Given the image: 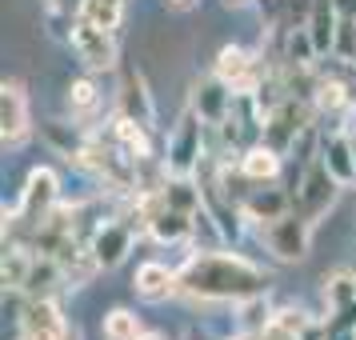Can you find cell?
<instances>
[{
	"instance_id": "9a60e30c",
	"label": "cell",
	"mask_w": 356,
	"mask_h": 340,
	"mask_svg": "<svg viewBox=\"0 0 356 340\" xmlns=\"http://www.w3.org/2000/svg\"><path fill=\"white\" fill-rule=\"evenodd\" d=\"M132 248V228L129 225H104L97 228V236H92V252L104 268H116L120 260L129 257Z\"/></svg>"
},
{
	"instance_id": "8fae6325",
	"label": "cell",
	"mask_w": 356,
	"mask_h": 340,
	"mask_svg": "<svg viewBox=\"0 0 356 340\" xmlns=\"http://www.w3.org/2000/svg\"><path fill=\"white\" fill-rule=\"evenodd\" d=\"M305 113H300V104H292V97L268 113V124H264V145H273L276 152H284L289 145H296V132H305Z\"/></svg>"
},
{
	"instance_id": "5b68a950",
	"label": "cell",
	"mask_w": 356,
	"mask_h": 340,
	"mask_svg": "<svg viewBox=\"0 0 356 340\" xmlns=\"http://www.w3.org/2000/svg\"><path fill=\"white\" fill-rule=\"evenodd\" d=\"M56 193H60V180L52 168H33L29 180H24V193H20V209L17 220H29V225H44L49 220L52 204H56Z\"/></svg>"
},
{
	"instance_id": "3957f363",
	"label": "cell",
	"mask_w": 356,
	"mask_h": 340,
	"mask_svg": "<svg viewBox=\"0 0 356 340\" xmlns=\"http://www.w3.org/2000/svg\"><path fill=\"white\" fill-rule=\"evenodd\" d=\"M337 188H340V180L328 172V164H324V161H312V164H308V172H305V180L296 184L292 209L305 212L308 220L316 225L324 212L332 209V200H337Z\"/></svg>"
},
{
	"instance_id": "83f0119b",
	"label": "cell",
	"mask_w": 356,
	"mask_h": 340,
	"mask_svg": "<svg viewBox=\"0 0 356 340\" xmlns=\"http://www.w3.org/2000/svg\"><path fill=\"white\" fill-rule=\"evenodd\" d=\"M312 92H316V104H321V108H344V104H348V97H353V92H348L340 81L312 84Z\"/></svg>"
},
{
	"instance_id": "484cf974",
	"label": "cell",
	"mask_w": 356,
	"mask_h": 340,
	"mask_svg": "<svg viewBox=\"0 0 356 340\" xmlns=\"http://www.w3.org/2000/svg\"><path fill=\"white\" fill-rule=\"evenodd\" d=\"M29 273H33V260L24 257L20 248H8V252H4V284H8L13 292H24Z\"/></svg>"
},
{
	"instance_id": "f546056e",
	"label": "cell",
	"mask_w": 356,
	"mask_h": 340,
	"mask_svg": "<svg viewBox=\"0 0 356 340\" xmlns=\"http://www.w3.org/2000/svg\"><path fill=\"white\" fill-rule=\"evenodd\" d=\"M276 321L289 324L292 332H305V328H308V316H305V312H276Z\"/></svg>"
},
{
	"instance_id": "1f68e13d",
	"label": "cell",
	"mask_w": 356,
	"mask_h": 340,
	"mask_svg": "<svg viewBox=\"0 0 356 340\" xmlns=\"http://www.w3.org/2000/svg\"><path fill=\"white\" fill-rule=\"evenodd\" d=\"M332 4H337L340 17H356V0H332Z\"/></svg>"
},
{
	"instance_id": "ba28073f",
	"label": "cell",
	"mask_w": 356,
	"mask_h": 340,
	"mask_svg": "<svg viewBox=\"0 0 356 340\" xmlns=\"http://www.w3.org/2000/svg\"><path fill=\"white\" fill-rule=\"evenodd\" d=\"M33 132V120H29V97L17 81H4L0 88V136H4V148H20Z\"/></svg>"
},
{
	"instance_id": "cb8c5ba5",
	"label": "cell",
	"mask_w": 356,
	"mask_h": 340,
	"mask_svg": "<svg viewBox=\"0 0 356 340\" xmlns=\"http://www.w3.org/2000/svg\"><path fill=\"white\" fill-rule=\"evenodd\" d=\"M104 340H140V316L132 308H113L104 316Z\"/></svg>"
},
{
	"instance_id": "8992f818",
	"label": "cell",
	"mask_w": 356,
	"mask_h": 340,
	"mask_svg": "<svg viewBox=\"0 0 356 340\" xmlns=\"http://www.w3.org/2000/svg\"><path fill=\"white\" fill-rule=\"evenodd\" d=\"M212 76H220L236 97H248V92H257V84H260V65L252 60V52L248 49H241V44H225V49L216 52Z\"/></svg>"
},
{
	"instance_id": "e575fe53",
	"label": "cell",
	"mask_w": 356,
	"mask_h": 340,
	"mask_svg": "<svg viewBox=\"0 0 356 340\" xmlns=\"http://www.w3.org/2000/svg\"><path fill=\"white\" fill-rule=\"evenodd\" d=\"M140 340H164V337H156V332H140Z\"/></svg>"
},
{
	"instance_id": "d590c367",
	"label": "cell",
	"mask_w": 356,
	"mask_h": 340,
	"mask_svg": "<svg viewBox=\"0 0 356 340\" xmlns=\"http://www.w3.org/2000/svg\"><path fill=\"white\" fill-rule=\"evenodd\" d=\"M228 340H257V337H228Z\"/></svg>"
},
{
	"instance_id": "52a82bcc",
	"label": "cell",
	"mask_w": 356,
	"mask_h": 340,
	"mask_svg": "<svg viewBox=\"0 0 356 340\" xmlns=\"http://www.w3.org/2000/svg\"><path fill=\"white\" fill-rule=\"evenodd\" d=\"M204 120H200V113H184V120L177 124V132L168 136V172L172 177H188L196 164H200V136H204V129H200Z\"/></svg>"
},
{
	"instance_id": "7402d4cb",
	"label": "cell",
	"mask_w": 356,
	"mask_h": 340,
	"mask_svg": "<svg viewBox=\"0 0 356 340\" xmlns=\"http://www.w3.org/2000/svg\"><path fill=\"white\" fill-rule=\"evenodd\" d=\"M76 17H84V20H92V24H100V29L116 33L120 20H124V0H81Z\"/></svg>"
},
{
	"instance_id": "836d02e7",
	"label": "cell",
	"mask_w": 356,
	"mask_h": 340,
	"mask_svg": "<svg viewBox=\"0 0 356 340\" xmlns=\"http://www.w3.org/2000/svg\"><path fill=\"white\" fill-rule=\"evenodd\" d=\"M168 4H172V8H193L196 0H168Z\"/></svg>"
},
{
	"instance_id": "7a4b0ae2",
	"label": "cell",
	"mask_w": 356,
	"mask_h": 340,
	"mask_svg": "<svg viewBox=\"0 0 356 340\" xmlns=\"http://www.w3.org/2000/svg\"><path fill=\"white\" fill-rule=\"evenodd\" d=\"M68 40H72V52L88 72H104V68L116 65V33L100 29L92 20L72 17V29H68Z\"/></svg>"
},
{
	"instance_id": "5bb4252c",
	"label": "cell",
	"mask_w": 356,
	"mask_h": 340,
	"mask_svg": "<svg viewBox=\"0 0 356 340\" xmlns=\"http://www.w3.org/2000/svg\"><path fill=\"white\" fill-rule=\"evenodd\" d=\"M145 129L148 124H140V120H132V116H124V113H116V120H113V145L136 164H145L148 156H152V145H148Z\"/></svg>"
},
{
	"instance_id": "d6a6232c",
	"label": "cell",
	"mask_w": 356,
	"mask_h": 340,
	"mask_svg": "<svg viewBox=\"0 0 356 340\" xmlns=\"http://www.w3.org/2000/svg\"><path fill=\"white\" fill-rule=\"evenodd\" d=\"M60 340H81V328H76V324H68V332Z\"/></svg>"
},
{
	"instance_id": "4fadbf2b",
	"label": "cell",
	"mask_w": 356,
	"mask_h": 340,
	"mask_svg": "<svg viewBox=\"0 0 356 340\" xmlns=\"http://www.w3.org/2000/svg\"><path fill=\"white\" fill-rule=\"evenodd\" d=\"M120 113L140 120V124H152L156 120V108H152V97H148V84L136 68H124V81H120Z\"/></svg>"
},
{
	"instance_id": "f1b7e54d",
	"label": "cell",
	"mask_w": 356,
	"mask_h": 340,
	"mask_svg": "<svg viewBox=\"0 0 356 340\" xmlns=\"http://www.w3.org/2000/svg\"><path fill=\"white\" fill-rule=\"evenodd\" d=\"M257 340H305V337H300V332H292L289 324H280V321L273 316V324H268V328H260Z\"/></svg>"
},
{
	"instance_id": "2e32d148",
	"label": "cell",
	"mask_w": 356,
	"mask_h": 340,
	"mask_svg": "<svg viewBox=\"0 0 356 340\" xmlns=\"http://www.w3.org/2000/svg\"><path fill=\"white\" fill-rule=\"evenodd\" d=\"M305 29L312 33V44H316V52H332V44H337V29H340L337 4H332V0H312Z\"/></svg>"
},
{
	"instance_id": "e0dca14e",
	"label": "cell",
	"mask_w": 356,
	"mask_h": 340,
	"mask_svg": "<svg viewBox=\"0 0 356 340\" xmlns=\"http://www.w3.org/2000/svg\"><path fill=\"white\" fill-rule=\"evenodd\" d=\"M321 161L328 164V172H332L340 184H353L356 180V140H348V136H332V140H324Z\"/></svg>"
},
{
	"instance_id": "ac0fdd59",
	"label": "cell",
	"mask_w": 356,
	"mask_h": 340,
	"mask_svg": "<svg viewBox=\"0 0 356 340\" xmlns=\"http://www.w3.org/2000/svg\"><path fill=\"white\" fill-rule=\"evenodd\" d=\"M280 172V152L273 145H252L241 152V177L252 180V184H264V180H276Z\"/></svg>"
},
{
	"instance_id": "44dd1931",
	"label": "cell",
	"mask_w": 356,
	"mask_h": 340,
	"mask_svg": "<svg viewBox=\"0 0 356 340\" xmlns=\"http://www.w3.org/2000/svg\"><path fill=\"white\" fill-rule=\"evenodd\" d=\"M65 104H68V113H72V120H92L100 113V88L88 76H81V81L68 84Z\"/></svg>"
},
{
	"instance_id": "4dcf8cb0",
	"label": "cell",
	"mask_w": 356,
	"mask_h": 340,
	"mask_svg": "<svg viewBox=\"0 0 356 340\" xmlns=\"http://www.w3.org/2000/svg\"><path fill=\"white\" fill-rule=\"evenodd\" d=\"M49 8H52V13H76V8H81V0H49Z\"/></svg>"
},
{
	"instance_id": "d4e9b609",
	"label": "cell",
	"mask_w": 356,
	"mask_h": 340,
	"mask_svg": "<svg viewBox=\"0 0 356 340\" xmlns=\"http://www.w3.org/2000/svg\"><path fill=\"white\" fill-rule=\"evenodd\" d=\"M241 324L248 328V337H257L260 328H268V324H273V308H268V300H264V292L241 300Z\"/></svg>"
},
{
	"instance_id": "6da1fadb",
	"label": "cell",
	"mask_w": 356,
	"mask_h": 340,
	"mask_svg": "<svg viewBox=\"0 0 356 340\" xmlns=\"http://www.w3.org/2000/svg\"><path fill=\"white\" fill-rule=\"evenodd\" d=\"M180 292L196 300H248L268 289V273L236 252H196L177 273Z\"/></svg>"
},
{
	"instance_id": "277c9868",
	"label": "cell",
	"mask_w": 356,
	"mask_h": 340,
	"mask_svg": "<svg viewBox=\"0 0 356 340\" xmlns=\"http://www.w3.org/2000/svg\"><path fill=\"white\" fill-rule=\"evenodd\" d=\"M264 228V241L268 248L276 252V260H300L308 252V241H312V220H308L305 212H284V216H276L268 220Z\"/></svg>"
},
{
	"instance_id": "7c38bea8",
	"label": "cell",
	"mask_w": 356,
	"mask_h": 340,
	"mask_svg": "<svg viewBox=\"0 0 356 340\" xmlns=\"http://www.w3.org/2000/svg\"><path fill=\"white\" fill-rule=\"evenodd\" d=\"M232 88H228L220 76H209V81L196 84V97H193V108L200 113L204 124H225L228 120V104H232Z\"/></svg>"
},
{
	"instance_id": "8d00e7d4",
	"label": "cell",
	"mask_w": 356,
	"mask_h": 340,
	"mask_svg": "<svg viewBox=\"0 0 356 340\" xmlns=\"http://www.w3.org/2000/svg\"><path fill=\"white\" fill-rule=\"evenodd\" d=\"M225 4H248V0H225Z\"/></svg>"
},
{
	"instance_id": "ffe728a7",
	"label": "cell",
	"mask_w": 356,
	"mask_h": 340,
	"mask_svg": "<svg viewBox=\"0 0 356 340\" xmlns=\"http://www.w3.org/2000/svg\"><path fill=\"white\" fill-rule=\"evenodd\" d=\"M193 225H196L193 212H180V209H172V204H164V209L152 216L148 232L161 244H177V241H184V236H193Z\"/></svg>"
},
{
	"instance_id": "4316f807",
	"label": "cell",
	"mask_w": 356,
	"mask_h": 340,
	"mask_svg": "<svg viewBox=\"0 0 356 340\" xmlns=\"http://www.w3.org/2000/svg\"><path fill=\"white\" fill-rule=\"evenodd\" d=\"M164 204H172L180 212H196L200 209V193L188 184V177H177L172 184H164Z\"/></svg>"
},
{
	"instance_id": "9c48e42d",
	"label": "cell",
	"mask_w": 356,
	"mask_h": 340,
	"mask_svg": "<svg viewBox=\"0 0 356 340\" xmlns=\"http://www.w3.org/2000/svg\"><path fill=\"white\" fill-rule=\"evenodd\" d=\"M17 321H20L24 340H60L68 332V321L60 316L52 296H29V305L20 308Z\"/></svg>"
},
{
	"instance_id": "603a6c76",
	"label": "cell",
	"mask_w": 356,
	"mask_h": 340,
	"mask_svg": "<svg viewBox=\"0 0 356 340\" xmlns=\"http://www.w3.org/2000/svg\"><path fill=\"white\" fill-rule=\"evenodd\" d=\"M56 280H65V273H60L56 257H44L40 264L33 260V273H29V284H24V292H29V296H52Z\"/></svg>"
},
{
	"instance_id": "d6986e66",
	"label": "cell",
	"mask_w": 356,
	"mask_h": 340,
	"mask_svg": "<svg viewBox=\"0 0 356 340\" xmlns=\"http://www.w3.org/2000/svg\"><path fill=\"white\" fill-rule=\"evenodd\" d=\"M292 212V196H284L280 188H257V193L244 200V216L257 220V225H268L276 216Z\"/></svg>"
},
{
	"instance_id": "30bf717a",
	"label": "cell",
	"mask_w": 356,
	"mask_h": 340,
	"mask_svg": "<svg viewBox=\"0 0 356 340\" xmlns=\"http://www.w3.org/2000/svg\"><path fill=\"white\" fill-rule=\"evenodd\" d=\"M132 289H136L140 300L161 305V300H168L172 292H180V280H177L172 268H164V264H156V260H145V264L136 268V276H132Z\"/></svg>"
}]
</instances>
